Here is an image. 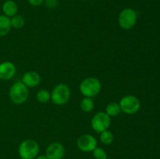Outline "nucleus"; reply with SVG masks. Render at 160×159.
<instances>
[{"label":"nucleus","instance_id":"0eeeda50","mask_svg":"<svg viewBox=\"0 0 160 159\" xmlns=\"http://www.w3.org/2000/svg\"><path fill=\"white\" fill-rule=\"evenodd\" d=\"M111 123V118L106 112H99L92 119V127L98 133L107 130Z\"/></svg>","mask_w":160,"mask_h":159},{"label":"nucleus","instance_id":"9d476101","mask_svg":"<svg viewBox=\"0 0 160 159\" xmlns=\"http://www.w3.org/2000/svg\"><path fill=\"white\" fill-rule=\"evenodd\" d=\"M17 68L12 62L6 61L0 63V80H9L16 74Z\"/></svg>","mask_w":160,"mask_h":159},{"label":"nucleus","instance_id":"20e7f679","mask_svg":"<svg viewBox=\"0 0 160 159\" xmlns=\"http://www.w3.org/2000/svg\"><path fill=\"white\" fill-rule=\"evenodd\" d=\"M18 153L21 159H34L39 153V145L32 139H28L20 143Z\"/></svg>","mask_w":160,"mask_h":159},{"label":"nucleus","instance_id":"423d86ee","mask_svg":"<svg viewBox=\"0 0 160 159\" xmlns=\"http://www.w3.org/2000/svg\"><path fill=\"white\" fill-rule=\"evenodd\" d=\"M137 22V12L131 8L123 9L119 14L118 23L121 28L129 30L135 25Z\"/></svg>","mask_w":160,"mask_h":159},{"label":"nucleus","instance_id":"7ed1b4c3","mask_svg":"<svg viewBox=\"0 0 160 159\" xmlns=\"http://www.w3.org/2000/svg\"><path fill=\"white\" fill-rule=\"evenodd\" d=\"M70 89L67 84H59L51 92V101L56 105H64L70 98Z\"/></svg>","mask_w":160,"mask_h":159},{"label":"nucleus","instance_id":"dca6fc26","mask_svg":"<svg viewBox=\"0 0 160 159\" xmlns=\"http://www.w3.org/2000/svg\"><path fill=\"white\" fill-rule=\"evenodd\" d=\"M10 22L12 27L17 28V29H20V28L23 27L25 24L24 18L22 16L18 15V14L11 17Z\"/></svg>","mask_w":160,"mask_h":159},{"label":"nucleus","instance_id":"f3484780","mask_svg":"<svg viewBox=\"0 0 160 159\" xmlns=\"http://www.w3.org/2000/svg\"><path fill=\"white\" fill-rule=\"evenodd\" d=\"M100 141L106 145H109L113 141V134L109 130H105L100 133Z\"/></svg>","mask_w":160,"mask_h":159},{"label":"nucleus","instance_id":"6ab92c4d","mask_svg":"<svg viewBox=\"0 0 160 159\" xmlns=\"http://www.w3.org/2000/svg\"><path fill=\"white\" fill-rule=\"evenodd\" d=\"M92 154L95 159H107V154L102 147H96L92 151Z\"/></svg>","mask_w":160,"mask_h":159},{"label":"nucleus","instance_id":"9b49d317","mask_svg":"<svg viewBox=\"0 0 160 159\" xmlns=\"http://www.w3.org/2000/svg\"><path fill=\"white\" fill-rule=\"evenodd\" d=\"M22 82L28 87L33 88L37 87L40 84L41 76L37 72L28 71L23 74L22 77Z\"/></svg>","mask_w":160,"mask_h":159},{"label":"nucleus","instance_id":"f8f14e48","mask_svg":"<svg viewBox=\"0 0 160 159\" xmlns=\"http://www.w3.org/2000/svg\"><path fill=\"white\" fill-rule=\"evenodd\" d=\"M2 9V12L5 16L11 18L17 14L18 6L13 0H6L3 2Z\"/></svg>","mask_w":160,"mask_h":159},{"label":"nucleus","instance_id":"412c9836","mask_svg":"<svg viewBox=\"0 0 160 159\" xmlns=\"http://www.w3.org/2000/svg\"><path fill=\"white\" fill-rule=\"evenodd\" d=\"M28 3L32 6H39L44 3L45 0H28Z\"/></svg>","mask_w":160,"mask_h":159},{"label":"nucleus","instance_id":"39448f33","mask_svg":"<svg viewBox=\"0 0 160 159\" xmlns=\"http://www.w3.org/2000/svg\"><path fill=\"white\" fill-rule=\"evenodd\" d=\"M120 107L122 112L128 115L137 113L141 108V102L134 95H126L120 99Z\"/></svg>","mask_w":160,"mask_h":159},{"label":"nucleus","instance_id":"4468645a","mask_svg":"<svg viewBox=\"0 0 160 159\" xmlns=\"http://www.w3.org/2000/svg\"><path fill=\"white\" fill-rule=\"evenodd\" d=\"M121 112L120 104L116 102H111L106 106V113L109 115V117L117 116Z\"/></svg>","mask_w":160,"mask_h":159},{"label":"nucleus","instance_id":"6e6552de","mask_svg":"<svg viewBox=\"0 0 160 159\" xmlns=\"http://www.w3.org/2000/svg\"><path fill=\"white\" fill-rule=\"evenodd\" d=\"M77 146L83 152H92L97 147V140L90 134H83L78 137Z\"/></svg>","mask_w":160,"mask_h":159},{"label":"nucleus","instance_id":"a211bd4d","mask_svg":"<svg viewBox=\"0 0 160 159\" xmlns=\"http://www.w3.org/2000/svg\"><path fill=\"white\" fill-rule=\"evenodd\" d=\"M36 98L40 103H47L51 98V95L48 90L42 89L38 91L37 94H36Z\"/></svg>","mask_w":160,"mask_h":159},{"label":"nucleus","instance_id":"1a4fd4ad","mask_svg":"<svg viewBox=\"0 0 160 159\" xmlns=\"http://www.w3.org/2000/svg\"><path fill=\"white\" fill-rule=\"evenodd\" d=\"M45 155L48 159H62L65 155V148L62 143L54 142L47 147Z\"/></svg>","mask_w":160,"mask_h":159},{"label":"nucleus","instance_id":"f257e3e1","mask_svg":"<svg viewBox=\"0 0 160 159\" xmlns=\"http://www.w3.org/2000/svg\"><path fill=\"white\" fill-rule=\"evenodd\" d=\"M28 96H29L28 87L22 81L14 83L9 88V99L14 104H23L28 100Z\"/></svg>","mask_w":160,"mask_h":159},{"label":"nucleus","instance_id":"f03ea898","mask_svg":"<svg viewBox=\"0 0 160 159\" xmlns=\"http://www.w3.org/2000/svg\"><path fill=\"white\" fill-rule=\"evenodd\" d=\"M102 85L99 80L95 77H88L83 80L80 84V91L86 98H93L98 94Z\"/></svg>","mask_w":160,"mask_h":159},{"label":"nucleus","instance_id":"2eb2a0df","mask_svg":"<svg viewBox=\"0 0 160 159\" xmlns=\"http://www.w3.org/2000/svg\"><path fill=\"white\" fill-rule=\"evenodd\" d=\"M81 110L84 112H91L94 109V101L92 98H84L80 104Z\"/></svg>","mask_w":160,"mask_h":159},{"label":"nucleus","instance_id":"ddd939ff","mask_svg":"<svg viewBox=\"0 0 160 159\" xmlns=\"http://www.w3.org/2000/svg\"><path fill=\"white\" fill-rule=\"evenodd\" d=\"M11 27L10 18L5 15H0V37L7 35L10 31Z\"/></svg>","mask_w":160,"mask_h":159},{"label":"nucleus","instance_id":"4be33fe9","mask_svg":"<svg viewBox=\"0 0 160 159\" xmlns=\"http://www.w3.org/2000/svg\"><path fill=\"white\" fill-rule=\"evenodd\" d=\"M35 159H48V157H46V155H38L35 157Z\"/></svg>","mask_w":160,"mask_h":159},{"label":"nucleus","instance_id":"aec40b11","mask_svg":"<svg viewBox=\"0 0 160 159\" xmlns=\"http://www.w3.org/2000/svg\"><path fill=\"white\" fill-rule=\"evenodd\" d=\"M44 3L48 9H55L58 6V0H45Z\"/></svg>","mask_w":160,"mask_h":159}]
</instances>
